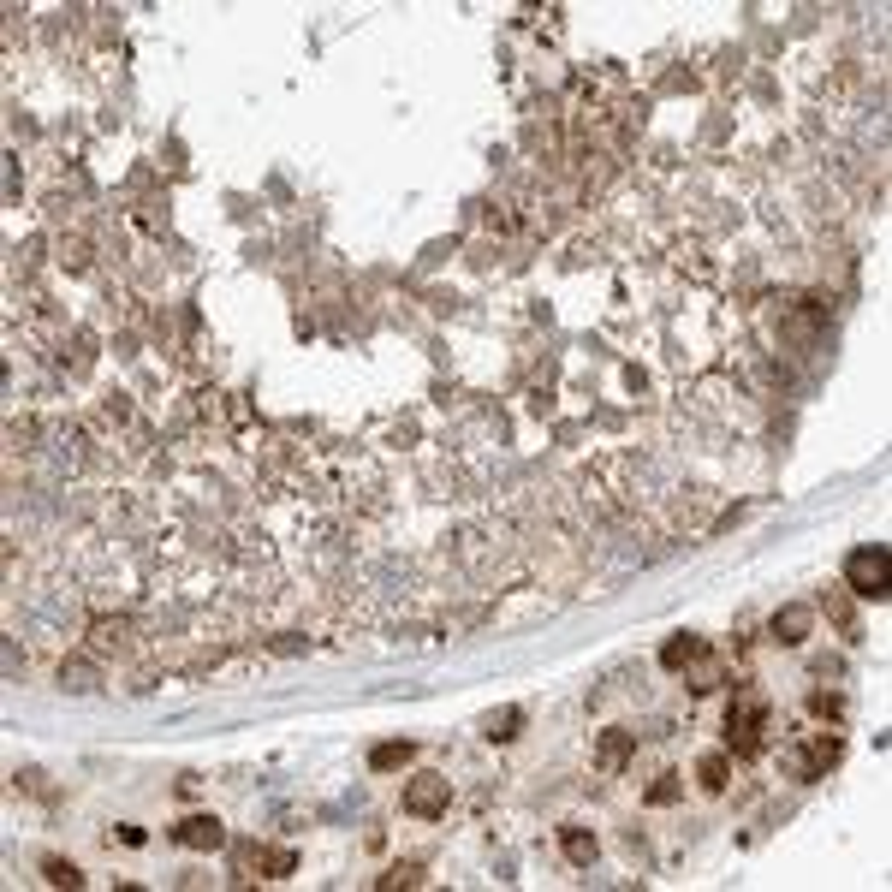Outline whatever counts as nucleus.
I'll return each mask as SVG.
<instances>
[{
	"instance_id": "nucleus-2",
	"label": "nucleus",
	"mask_w": 892,
	"mask_h": 892,
	"mask_svg": "<svg viewBox=\"0 0 892 892\" xmlns=\"http://www.w3.org/2000/svg\"><path fill=\"white\" fill-rule=\"evenodd\" d=\"M845 583L857 589V595H887L892 589V559H887V548H857V554L845 559Z\"/></svg>"
},
{
	"instance_id": "nucleus-11",
	"label": "nucleus",
	"mask_w": 892,
	"mask_h": 892,
	"mask_svg": "<svg viewBox=\"0 0 892 892\" xmlns=\"http://www.w3.org/2000/svg\"><path fill=\"white\" fill-rule=\"evenodd\" d=\"M702 785H708V791H720V785H726V762H720V756H708V762H702Z\"/></svg>"
},
{
	"instance_id": "nucleus-1",
	"label": "nucleus",
	"mask_w": 892,
	"mask_h": 892,
	"mask_svg": "<svg viewBox=\"0 0 892 892\" xmlns=\"http://www.w3.org/2000/svg\"><path fill=\"white\" fill-rule=\"evenodd\" d=\"M780 762H785L791 780H821V774L839 762V738H833V732H809V744H803V750H797V744L780 750Z\"/></svg>"
},
{
	"instance_id": "nucleus-9",
	"label": "nucleus",
	"mask_w": 892,
	"mask_h": 892,
	"mask_svg": "<svg viewBox=\"0 0 892 892\" xmlns=\"http://www.w3.org/2000/svg\"><path fill=\"white\" fill-rule=\"evenodd\" d=\"M565 857H571V863H589V857H595V839L571 827V833H565Z\"/></svg>"
},
{
	"instance_id": "nucleus-8",
	"label": "nucleus",
	"mask_w": 892,
	"mask_h": 892,
	"mask_svg": "<svg viewBox=\"0 0 892 892\" xmlns=\"http://www.w3.org/2000/svg\"><path fill=\"white\" fill-rule=\"evenodd\" d=\"M411 756H417V744H405V738H399V744H375V750H369V768H375V774H393V768H405Z\"/></svg>"
},
{
	"instance_id": "nucleus-12",
	"label": "nucleus",
	"mask_w": 892,
	"mask_h": 892,
	"mask_svg": "<svg viewBox=\"0 0 892 892\" xmlns=\"http://www.w3.org/2000/svg\"><path fill=\"white\" fill-rule=\"evenodd\" d=\"M268 875H292V851H268Z\"/></svg>"
},
{
	"instance_id": "nucleus-7",
	"label": "nucleus",
	"mask_w": 892,
	"mask_h": 892,
	"mask_svg": "<svg viewBox=\"0 0 892 892\" xmlns=\"http://www.w3.org/2000/svg\"><path fill=\"white\" fill-rule=\"evenodd\" d=\"M809 625H815V613H809V607H780V613H774V637H780V643H803V637H809Z\"/></svg>"
},
{
	"instance_id": "nucleus-5",
	"label": "nucleus",
	"mask_w": 892,
	"mask_h": 892,
	"mask_svg": "<svg viewBox=\"0 0 892 892\" xmlns=\"http://www.w3.org/2000/svg\"><path fill=\"white\" fill-rule=\"evenodd\" d=\"M446 797H452V791H446L441 774H423V780L405 785V809H411V815H441Z\"/></svg>"
},
{
	"instance_id": "nucleus-6",
	"label": "nucleus",
	"mask_w": 892,
	"mask_h": 892,
	"mask_svg": "<svg viewBox=\"0 0 892 892\" xmlns=\"http://www.w3.org/2000/svg\"><path fill=\"white\" fill-rule=\"evenodd\" d=\"M702 655H708V643H702V637H672L667 649H661V667H667V672H684V667H696Z\"/></svg>"
},
{
	"instance_id": "nucleus-10",
	"label": "nucleus",
	"mask_w": 892,
	"mask_h": 892,
	"mask_svg": "<svg viewBox=\"0 0 892 892\" xmlns=\"http://www.w3.org/2000/svg\"><path fill=\"white\" fill-rule=\"evenodd\" d=\"M48 881H54V887H78L84 875H78L72 863H60V857H54V863H48Z\"/></svg>"
},
{
	"instance_id": "nucleus-4",
	"label": "nucleus",
	"mask_w": 892,
	"mask_h": 892,
	"mask_svg": "<svg viewBox=\"0 0 892 892\" xmlns=\"http://www.w3.org/2000/svg\"><path fill=\"white\" fill-rule=\"evenodd\" d=\"M173 839H179L185 851H221L226 827L215 821V815H191V821H179V827H173Z\"/></svg>"
},
{
	"instance_id": "nucleus-3",
	"label": "nucleus",
	"mask_w": 892,
	"mask_h": 892,
	"mask_svg": "<svg viewBox=\"0 0 892 892\" xmlns=\"http://www.w3.org/2000/svg\"><path fill=\"white\" fill-rule=\"evenodd\" d=\"M726 732L738 750H762V732H768V702L762 696H732V714H726Z\"/></svg>"
}]
</instances>
